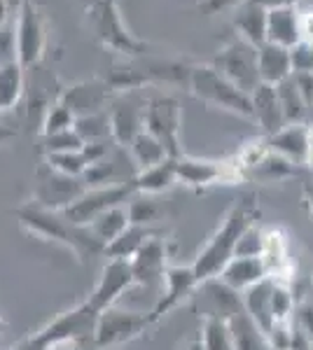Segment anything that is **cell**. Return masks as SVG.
I'll list each match as a JSON object with an SVG mask.
<instances>
[{
	"instance_id": "obj_48",
	"label": "cell",
	"mask_w": 313,
	"mask_h": 350,
	"mask_svg": "<svg viewBox=\"0 0 313 350\" xmlns=\"http://www.w3.org/2000/svg\"><path fill=\"white\" fill-rule=\"evenodd\" d=\"M299 26H301V42L313 47V8L299 10Z\"/></svg>"
},
{
	"instance_id": "obj_40",
	"label": "cell",
	"mask_w": 313,
	"mask_h": 350,
	"mask_svg": "<svg viewBox=\"0 0 313 350\" xmlns=\"http://www.w3.org/2000/svg\"><path fill=\"white\" fill-rule=\"evenodd\" d=\"M75 131L79 138L87 143H103V138L110 133V124H108V112H99V115H87L75 120Z\"/></svg>"
},
{
	"instance_id": "obj_60",
	"label": "cell",
	"mask_w": 313,
	"mask_h": 350,
	"mask_svg": "<svg viewBox=\"0 0 313 350\" xmlns=\"http://www.w3.org/2000/svg\"><path fill=\"white\" fill-rule=\"evenodd\" d=\"M3 112H5V110H3V105H0V115H3Z\"/></svg>"
},
{
	"instance_id": "obj_45",
	"label": "cell",
	"mask_w": 313,
	"mask_h": 350,
	"mask_svg": "<svg viewBox=\"0 0 313 350\" xmlns=\"http://www.w3.org/2000/svg\"><path fill=\"white\" fill-rule=\"evenodd\" d=\"M8 61H16V42H14V26L0 28V66Z\"/></svg>"
},
{
	"instance_id": "obj_42",
	"label": "cell",
	"mask_w": 313,
	"mask_h": 350,
	"mask_svg": "<svg viewBox=\"0 0 313 350\" xmlns=\"http://www.w3.org/2000/svg\"><path fill=\"white\" fill-rule=\"evenodd\" d=\"M262 245H264V229L258 227V222H255V224H250V227L243 231L241 239H238L234 257H260Z\"/></svg>"
},
{
	"instance_id": "obj_21",
	"label": "cell",
	"mask_w": 313,
	"mask_h": 350,
	"mask_svg": "<svg viewBox=\"0 0 313 350\" xmlns=\"http://www.w3.org/2000/svg\"><path fill=\"white\" fill-rule=\"evenodd\" d=\"M250 105H253V120L260 124L266 135H274L286 126L281 103H278L276 87L262 82L253 94H250Z\"/></svg>"
},
{
	"instance_id": "obj_34",
	"label": "cell",
	"mask_w": 313,
	"mask_h": 350,
	"mask_svg": "<svg viewBox=\"0 0 313 350\" xmlns=\"http://www.w3.org/2000/svg\"><path fill=\"white\" fill-rule=\"evenodd\" d=\"M276 94H278V103H281L283 117H286V124H301L306 117V103L301 98L299 89L295 87L292 75L288 80H283L281 84H276Z\"/></svg>"
},
{
	"instance_id": "obj_5",
	"label": "cell",
	"mask_w": 313,
	"mask_h": 350,
	"mask_svg": "<svg viewBox=\"0 0 313 350\" xmlns=\"http://www.w3.org/2000/svg\"><path fill=\"white\" fill-rule=\"evenodd\" d=\"M99 315L101 313L94 308V304L89 301V299H84L77 306L59 313L54 320L42 325L38 332H33L28 338L42 350H49L52 346H59V343H68V341L89 343V346H92L94 327H96Z\"/></svg>"
},
{
	"instance_id": "obj_59",
	"label": "cell",
	"mask_w": 313,
	"mask_h": 350,
	"mask_svg": "<svg viewBox=\"0 0 313 350\" xmlns=\"http://www.w3.org/2000/svg\"><path fill=\"white\" fill-rule=\"evenodd\" d=\"M5 329V320H3V315H0V332Z\"/></svg>"
},
{
	"instance_id": "obj_50",
	"label": "cell",
	"mask_w": 313,
	"mask_h": 350,
	"mask_svg": "<svg viewBox=\"0 0 313 350\" xmlns=\"http://www.w3.org/2000/svg\"><path fill=\"white\" fill-rule=\"evenodd\" d=\"M288 350H313V341L306 334H301L297 327H295V334H292V341H290Z\"/></svg>"
},
{
	"instance_id": "obj_41",
	"label": "cell",
	"mask_w": 313,
	"mask_h": 350,
	"mask_svg": "<svg viewBox=\"0 0 313 350\" xmlns=\"http://www.w3.org/2000/svg\"><path fill=\"white\" fill-rule=\"evenodd\" d=\"M45 154H54V152H79L84 148V140L79 138L75 129L54 135H42Z\"/></svg>"
},
{
	"instance_id": "obj_6",
	"label": "cell",
	"mask_w": 313,
	"mask_h": 350,
	"mask_svg": "<svg viewBox=\"0 0 313 350\" xmlns=\"http://www.w3.org/2000/svg\"><path fill=\"white\" fill-rule=\"evenodd\" d=\"M157 323L150 313H138V310H127L110 306L99 315L92 336V348L108 350L117 348L124 343H131L136 338L145 336L150 329H155Z\"/></svg>"
},
{
	"instance_id": "obj_25",
	"label": "cell",
	"mask_w": 313,
	"mask_h": 350,
	"mask_svg": "<svg viewBox=\"0 0 313 350\" xmlns=\"http://www.w3.org/2000/svg\"><path fill=\"white\" fill-rule=\"evenodd\" d=\"M258 70H260V82L271 84V87L288 80V77L292 75L290 49L264 42L262 47H258Z\"/></svg>"
},
{
	"instance_id": "obj_8",
	"label": "cell",
	"mask_w": 313,
	"mask_h": 350,
	"mask_svg": "<svg viewBox=\"0 0 313 350\" xmlns=\"http://www.w3.org/2000/svg\"><path fill=\"white\" fill-rule=\"evenodd\" d=\"M210 66H213L220 75H225L234 87L246 92L248 96L262 84L260 70H258V47H253V44L241 40V38L227 42L225 47L215 54Z\"/></svg>"
},
{
	"instance_id": "obj_26",
	"label": "cell",
	"mask_w": 313,
	"mask_h": 350,
	"mask_svg": "<svg viewBox=\"0 0 313 350\" xmlns=\"http://www.w3.org/2000/svg\"><path fill=\"white\" fill-rule=\"evenodd\" d=\"M271 290H274V278H264L262 283L253 285L243 292V308L253 318V323L262 332H269L274 327V315H271Z\"/></svg>"
},
{
	"instance_id": "obj_49",
	"label": "cell",
	"mask_w": 313,
	"mask_h": 350,
	"mask_svg": "<svg viewBox=\"0 0 313 350\" xmlns=\"http://www.w3.org/2000/svg\"><path fill=\"white\" fill-rule=\"evenodd\" d=\"M253 5H260L262 10L271 12V10H281V8H297L299 0H248Z\"/></svg>"
},
{
	"instance_id": "obj_43",
	"label": "cell",
	"mask_w": 313,
	"mask_h": 350,
	"mask_svg": "<svg viewBox=\"0 0 313 350\" xmlns=\"http://www.w3.org/2000/svg\"><path fill=\"white\" fill-rule=\"evenodd\" d=\"M290 64L292 72H313V47L306 42H299L290 49Z\"/></svg>"
},
{
	"instance_id": "obj_18",
	"label": "cell",
	"mask_w": 313,
	"mask_h": 350,
	"mask_svg": "<svg viewBox=\"0 0 313 350\" xmlns=\"http://www.w3.org/2000/svg\"><path fill=\"white\" fill-rule=\"evenodd\" d=\"M262 264L266 269V275L281 283L292 280L295 264L290 259V239L281 227H266L264 229V245H262Z\"/></svg>"
},
{
	"instance_id": "obj_46",
	"label": "cell",
	"mask_w": 313,
	"mask_h": 350,
	"mask_svg": "<svg viewBox=\"0 0 313 350\" xmlns=\"http://www.w3.org/2000/svg\"><path fill=\"white\" fill-rule=\"evenodd\" d=\"M243 3H246V0H199L197 8L201 10L203 14H220V12H229V10L236 12Z\"/></svg>"
},
{
	"instance_id": "obj_10",
	"label": "cell",
	"mask_w": 313,
	"mask_h": 350,
	"mask_svg": "<svg viewBox=\"0 0 313 350\" xmlns=\"http://www.w3.org/2000/svg\"><path fill=\"white\" fill-rule=\"evenodd\" d=\"M14 42H16V61L24 70L38 66L47 47V26L45 16L33 0H21L14 21Z\"/></svg>"
},
{
	"instance_id": "obj_16",
	"label": "cell",
	"mask_w": 313,
	"mask_h": 350,
	"mask_svg": "<svg viewBox=\"0 0 313 350\" xmlns=\"http://www.w3.org/2000/svg\"><path fill=\"white\" fill-rule=\"evenodd\" d=\"M190 301L197 306L201 320L203 318L231 320L238 310H243V299L238 297V292L227 287L220 278H210L199 283Z\"/></svg>"
},
{
	"instance_id": "obj_12",
	"label": "cell",
	"mask_w": 313,
	"mask_h": 350,
	"mask_svg": "<svg viewBox=\"0 0 313 350\" xmlns=\"http://www.w3.org/2000/svg\"><path fill=\"white\" fill-rule=\"evenodd\" d=\"M145 103L147 98H140L136 89L124 92V96H119L110 103L108 124H110V135L117 145L129 148L131 140L145 131Z\"/></svg>"
},
{
	"instance_id": "obj_53",
	"label": "cell",
	"mask_w": 313,
	"mask_h": 350,
	"mask_svg": "<svg viewBox=\"0 0 313 350\" xmlns=\"http://www.w3.org/2000/svg\"><path fill=\"white\" fill-rule=\"evenodd\" d=\"M180 350H206V348H203V343H201V336H195V338H190V341H185L183 346H180Z\"/></svg>"
},
{
	"instance_id": "obj_17",
	"label": "cell",
	"mask_w": 313,
	"mask_h": 350,
	"mask_svg": "<svg viewBox=\"0 0 313 350\" xmlns=\"http://www.w3.org/2000/svg\"><path fill=\"white\" fill-rule=\"evenodd\" d=\"M115 89L108 84V80H84L77 82L73 87H68L64 94L59 96V100L71 108V112L77 117H87V115H99L108 108V100Z\"/></svg>"
},
{
	"instance_id": "obj_30",
	"label": "cell",
	"mask_w": 313,
	"mask_h": 350,
	"mask_svg": "<svg viewBox=\"0 0 313 350\" xmlns=\"http://www.w3.org/2000/svg\"><path fill=\"white\" fill-rule=\"evenodd\" d=\"M129 224H131V219H129L127 206H115V208H110V211H105L103 215L96 217L94 222L89 224V231H92L94 239L99 241L105 250V245H110L112 241L119 239V236L127 231Z\"/></svg>"
},
{
	"instance_id": "obj_24",
	"label": "cell",
	"mask_w": 313,
	"mask_h": 350,
	"mask_svg": "<svg viewBox=\"0 0 313 350\" xmlns=\"http://www.w3.org/2000/svg\"><path fill=\"white\" fill-rule=\"evenodd\" d=\"M175 183H178L175 159H166V161L157 163V166L136 171V175L131 178V187H134L136 194H145V196L164 194V191H168Z\"/></svg>"
},
{
	"instance_id": "obj_14",
	"label": "cell",
	"mask_w": 313,
	"mask_h": 350,
	"mask_svg": "<svg viewBox=\"0 0 313 350\" xmlns=\"http://www.w3.org/2000/svg\"><path fill=\"white\" fill-rule=\"evenodd\" d=\"M164 292L159 297V301L155 304V308L150 310L152 320L159 325L168 313H173L178 306H183L185 301H190L195 290L199 287V280L195 275V269L190 267H180V264H168L164 271Z\"/></svg>"
},
{
	"instance_id": "obj_56",
	"label": "cell",
	"mask_w": 313,
	"mask_h": 350,
	"mask_svg": "<svg viewBox=\"0 0 313 350\" xmlns=\"http://www.w3.org/2000/svg\"><path fill=\"white\" fill-rule=\"evenodd\" d=\"M49 350H84V343L68 341V343H59V346H52Z\"/></svg>"
},
{
	"instance_id": "obj_57",
	"label": "cell",
	"mask_w": 313,
	"mask_h": 350,
	"mask_svg": "<svg viewBox=\"0 0 313 350\" xmlns=\"http://www.w3.org/2000/svg\"><path fill=\"white\" fill-rule=\"evenodd\" d=\"M79 3H82V5H84V8H87V10H89V8H94V5H96V3H101V0H79Z\"/></svg>"
},
{
	"instance_id": "obj_1",
	"label": "cell",
	"mask_w": 313,
	"mask_h": 350,
	"mask_svg": "<svg viewBox=\"0 0 313 350\" xmlns=\"http://www.w3.org/2000/svg\"><path fill=\"white\" fill-rule=\"evenodd\" d=\"M258 215H260V208L253 194H246L231 203L229 211L222 217V224L210 234V239L203 243L201 250L197 252L195 262H192V269H195L199 283L218 278L222 269L234 259L238 239H241L243 231L250 224L258 222Z\"/></svg>"
},
{
	"instance_id": "obj_54",
	"label": "cell",
	"mask_w": 313,
	"mask_h": 350,
	"mask_svg": "<svg viewBox=\"0 0 313 350\" xmlns=\"http://www.w3.org/2000/svg\"><path fill=\"white\" fill-rule=\"evenodd\" d=\"M10 350H42V348H38L36 343H33L31 338L26 336V338H21V341L16 343V346H12V348H10Z\"/></svg>"
},
{
	"instance_id": "obj_22",
	"label": "cell",
	"mask_w": 313,
	"mask_h": 350,
	"mask_svg": "<svg viewBox=\"0 0 313 350\" xmlns=\"http://www.w3.org/2000/svg\"><path fill=\"white\" fill-rule=\"evenodd\" d=\"M266 42L292 49L301 42L299 8H281L266 12Z\"/></svg>"
},
{
	"instance_id": "obj_9",
	"label": "cell",
	"mask_w": 313,
	"mask_h": 350,
	"mask_svg": "<svg viewBox=\"0 0 313 350\" xmlns=\"http://www.w3.org/2000/svg\"><path fill=\"white\" fill-rule=\"evenodd\" d=\"M136 191L129 183H110V185H101V187H89L77 196L71 206H66L64 217L71 219L73 224L79 227H89L99 215H103L105 211L115 206H127V201H131Z\"/></svg>"
},
{
	"instance_id": "obj_37",
	"label": "cell",
	"mask_w": 313,
	"mask_h": 350,
	"mask_svg": "<svg viewBox=\"0 0 313 350\" xmlns=\"http://www.w3.org/2000/svg\"><path fill=\"white\" fill-rule=\"evenodd\" d=\"M295 295L290 283L274 280V290H271V315H274V325L278 323H292L295 318Z\"/></svg>"
},
{
	"instance_id": "obj_23",
	"label": "cell",
	"mask_w": 313,
	"mask_h": 350,
	"mask_svg": "<svg viewBox=\"0 0 313 350\" xmlns=\"http://www.w3.org/2000/svg\"><path fill=\"white\" fill-rule=\"evenodd\" d=\"M218 278L227 287H231V290L238 292V295H243L246 290L262 283V280L269 278V275H266V269L260 257H234L225 269H222V273Z\"/></svg>"
},
{
	"instance_id": "obj_38",
	"label": "cell",
	"mask_w": 313,
	"mask_h": 350,
	"mask_svg": "<svg viewBox=\"0 0 313 350\" xmlns=\"http://www.w3.org/2000/svg\"><path fill=\"white\" fill-rule=\"evenodd\" d=\"M131 224H145V227H155V222L162 217V206L145 194H134L127 203Z\"/></svg>"
},
{
	"instance_id": "obj_47",
	"label": "cell",
	"mask_w": 313,
	"mask_h": 350,
	"mask_svg": "<svg viewBox=\"0 0 313 350\" xmlns=\"http://www.w3.org/2000/svg\"><path fill=\"white\" fill-rule=\"evenodd\" d=\"M292 82L299 89L306 108H313V72H292Z\"/></svg>"
},
{
	"instance_id": "obj_51",
	"label": "cell",
	"mask_w": 313,
	"mask_h": 350,
	"mask_svg": "<svg viewBox=\"0 0 313 350\" xmlns=\"http://www.w3.org/2000/svg\"><path fill=\"white\" fill-rule=\"evenodd\" d=\"M301 194H304L306 211H309V215L313 217V183H304V187H301Z\"/></svg>"
},
{
	"instance_id": "obj_28",
	"label": "cell",
	"mask_w": 313,
	"mask_h": 350,
	"mask_svg": "<svg viewBox=\"0 0 313 350\" xmlns=\"http://www.w3.org/2000/svg\"><path fill=\"white\" fill-rule=\"evenodd\" d=\"M164 234L162 229L157 227H145V224H129L127 231H124L119 239H115L110 243V245H105L103 255L108 259H131L136 255V252L140 250V247L145 245L150 239H155V236Z\"/></svg>"
},
{
	"instance_id": "obj_29",
	"label": "cell",
	"mask_w": 313,
	"mask_h": 350,
	"mask_svg": "<svg viewBox=\"0 0 313 350\" xmlns=\"http://www.w3.org/2000/svg\"><path fill=\"white\" fill-rule=\"evenodd\" d=\"M229 329L234 350H269L264 332L253 323V318L246 313V308L238 310L234 318L229 320Z\"/></svg>"
},
{
	"instance_id": "obj_19",
	"label": "cell",
	"mask_w": 313,
	"mask_h": 350,
	"mask_svg": "<svg viewBox=\"0 0 313 350\" xmlns=\"http://www.w3.org/2000/svg\"><path fill=\"white\" fill-rule=\"evenodd\" d=\"M166 243H164V234L155 236L136 252L131 262V271H134L136 285H155L164 280V271H166Z\"/></svg>"
},
{
	"instance_id": "obj_11",
	"label": "cell",
	"mask_w": 313,
	"mask_h": 350,
	"mask_svg": "<svg viewBox=\"0 0 313 350\" xmlns=\"http://www.w3.org/2000/svg\"><path fill=\"white\" fill-rule=\"evenodd\" d=\"M175 173L178 183L185 187L203 191L218 185L243 183V175L238 171L234 159H195V157H178L175 159Z\"/></svg>"
},
{
	"instance_id": "obj_2",
	"label": "cell",
	"mask_w": 313,
	"mask_h": 350,
	"mask_svg": "<svg viewBox=\"0 0 313 350\" xmlns=\"http://www.w3.org/2000/svg\"><path fill=\"white\" fill-rule=\"evenodd\" d=\"M14 217L26 234L47 243H56V245L71 250L77 259H92L96 255H103V245L94 239L89 227L73 224L71 219L64 217L61 211H47V208H40L28 201L16 208Z\"/></svg>"
},
{
	"instance_id": "obj_15",
	"label": "cell",
	"mask_w": 313,
	"mask_h": 350,
	"mask_svg": "<svg viewBox=\"0 0 313 350\" xmlns=\"http://www.w3.org/2000/svg\"><path fill=\"white\" fill-rule=\"evenodd\" d=\"M134 285L136 278H134V271H131L129 259H108L103 269H101L99 283L94 285L92 295L87 299L94 304V308L99 313H103L105 308L115 306L117 299L127 295Z\"/></svg>"
},
{
	"instance_id": "obj_52",
	"label": "cell",
	"mask_w": 313,
	"mask_h": 350,
	"mask_svg": "<svg viewBox=\"0 0 313 350\" xmlns=\"http://www.w3.org/2000/svg\"><path fill=\"white\" fill-rule=\"evenodd\" d=\"M10 21V0H0V28Z\"/></svg>"
},
{
	"instance_id": "obj_32",
	"label": "cell",
	"mask_w": 313,
	"mask_h": 350,
	"mask_svg": "<svg viewBox=\"0 0 313 350\" xmlns=\"http://www.w3.org/2000/svg\"><path fill=\"white\" fill-rule=\"evenodd\" d=\"M129 157L131 161L136 163V171H143V168H150V166H157V163L171 159L166 148L155 138L152 133H138L129 145Z\"/></svg>"
},
{
	"instance_id": "obj_39",
	"label": "cell",
	"mask_w": 313,
	"mask_h": 350,
	"mask_svg": "<svg viewBox=\"0 0 313 350\" xmlns=\"http://www.w3.org/2000/svg\"><path fill=\"white\" fill-rule=\"evenodd\" d=\"M75 129V115L71 112V108H66L61 100L47 105L42 115V135H54V133H64Z\"/></svg>"
},
{
	"instance_id": "obj_13",
	"label": "cell",
	"mask_w": 313,
	"mask_h": 350,
	"mask_svg": "<svg viewBox=\"0 0 313 350\" xmlns=\"http://www.w3.org/2000/svg\"><path fill=\"white\" fill-rule=\"evenodd\" d=\"M84 189L87 187H82L77 178H66V175L52 171L47 163H42L38 168L36 189H33L31 203H36L40 208H47V211H64Z\"/></svg>"
},
{
	"instance_id": "obj_31",
	"label": "cell",
	"mask_w": 313,
	"mask_h": 350,
	"mask_svg": "<svg viewBox=\"0 0 313 350\" xmlns=\"http://www.w3.org/2000/svg\"><path fill=\"white\" fill-rule=\"evenodd\" d=\"M292 175H295L292 163L269 150L258 163H253L243 173V180H253V183H281V180H288Z\"/></svg>"
},
{
	"instance_id": "obj_58",
	"label": "cell",
	"mask_w": 313,
	"mask_h": 350,
	"mask_svg": "<svg viewBox=\"0 0 313 350\" xmlns=\"http://www.w3.org/2000/svg\"><path fill=\"white\" fill-rule=\"evenodd\" d=\"M10 135H12V133H10V131H0V143H3L5 138H10Z\"/></svg>"
},
{
	"instance_id": "obj_7",
	"label": "cell",
	"mask_w": 313,
	"mask_h": 350,
	"mask_svg": "<svg viewBox=\"0 0 313 350\" xmlns=\"http://www.w3.org/2000/svg\"><path fill=\"white\" fill-rule=\"evenodd\" d=\"M145 131L152 133L166 148L171 159L183 157L180 131H183V108L171 94H152L145 103Z\"/></svg>"
},
{
	"instance_id": "obj_33",
	"label": "cell",
	"mask_w": 313,
	"mask_h": 350,
	"mask_svg": "<svg viewBox=\"0 0 313 350\" xmlns=\"http://www.w3.org/2000/svg\"><path fill=\"white\" fill-rule=\"evenodd\" d=\"M24 66L19 61H8L0 66V105L3 110H12L24 96Z\"/></svg>"
},
{
	"instance_id": "obj_20",
	"label": "cell",
	"mask_w": 313,
	"mask_h": 350,
	"mask_svg": "<svg viewBox=\"0 0 313 350\" xmlns=\"http://www.w3.org/2000/svg\"><path fill=\"white\" fill-rule=\"evenodd\" d=\"M271 152L288 159L292 166H306V154H309V124H286L281 131L266 135Z\"/></svg>"
},
{
	"instance_id": "obj_35",
	"label": "cell",
	"mask_w": 313,
	"mask_h": 350,
	"mask_svg": "<svg viewBox=\"0 0 313 350\" xmlns=\"http://www.w3.org/2000/svg\"><path fill=\"white\" fill-rule=\"evenodd\" d=\"M199 336H201V343H203V348H206V350H234L229 320L203 318Z\"/></svg>"
},
{
	"instance_id": "obj_4",
	"label": "cell",
	"mask_w": 313,
	"mask_h": 350,
	"mask_svg": "<svg viewBox=\"0 0 313 350\" xmlns=\"http://www.w3.org/2000/svg\"><path fill=\"white\" fill-rule=\"evenodd\" d=\"M87 16L94 38L103 47L127 56V59H138V56L147 54L150 44L129 31V26L124 24L122 14L117 10V0H101V3H96L94 8L87 10Z\"/></svg>"
},
{
	"instance_id": "obj_44",
	"label": "cell",
	"mask_w": 313,
	"mask_h": 350,
	"mask_svg": "<svg viewBox=\"0 0 313 350\" xmlns=\"http://www.w3.org/2000/svg\"><path fill=\"white\" fill-rule=\"evenodd\" d=\"M295 327L301 332V334H306L313 341V304H306L301 301L297 308H295V318H292Z\"/></svg>"
},
{
	"instance_id": "obj_27",
	"label": "cell",
	"mask_w": 313,
	"mask_h": 350,
	"mask_svg": "<svg viewBox=\"0 0 313 350\" xmlns=\"http://www.w3.org/2000/svg\"><path fill=\"white\" fill-rule=\"evenodd\" d=\"M234 31L236 38L250 42L253 47H262L266 42V10L246 0L234 12Z\"/></svg>"
},
{
	"instance_id": "obj_36",
	"label": "cell",
	"mask_w": 313,
	"mask_h": 350,
	"mask_svg": "<svg viewBox=\"0 0 313 350\" xmlns=\"http://www.w3.org/2000/svg\"><path fill=\"white\" fill-rule=\"evenodd\" d=\"M45 163L52 171L66 175V178H82L84 171L89 168V161L84 152H54V154H45Z\"/></svg>"
},
{
	"instance_id": "obj_3",
	"label": "cell",
	"mask_w": 313,
	"mask_h": 350,
	"mask_svg": "<svg viewBox=\"0 0 313 350\" xmlns=\"http://www.w3.org/2000/svg\"><path fill=\"white\" fill-rule=\"evenodd\" d=\"M190 92L197 96L199 100L213 105V108L227 110L231 115L246 117L253 120V105H250V96L234 87L225 75H220L213 66H192L190 80H187Z\"/></svg>"
},
{
	"instance_id": "obj_55",
	"label": "cell",
	"mask_w": 313,
	"mask_h": 350,
	"mask_svg": "<svg viewBox=\"0 0 313 350\" xmlns=\"http://www.w3.org/2000/svg\"><path fill=\"white\" fill-rule=\"evenodd\" d=\"M306 166L313 171V122L309 124V154H306Z\"/></svg>"
}]
</instances>
